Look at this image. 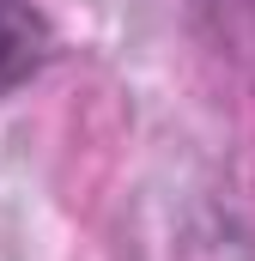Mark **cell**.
<instances>
[{"mask_svg":"<svg viewBox=\"0 0 255 261\" xmlns=\"http://www.w3.org/2000/svg\"><path fill=\"white\" fill-rule=\"evenodd\" d=\"M55 61V24L37 0H0V97L24 91Z\"/></svg>","mask_w":255,"mask_h":261,"instance_id":"obj_1","label":"cell"}]
</instances>
